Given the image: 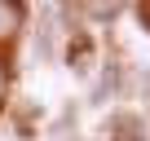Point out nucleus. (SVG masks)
Masks as SVG:
<instances>
[{"instance_id": "nucleus-1", "label": "nucleus", "mask_w": 150, "mask_h": 141, "mask_svg": "<svg viewBox=\"0 0 150 141\" xmlns=\"http://www.w3.org/2000/svg\"><path fill=\"white\" fill-rule=\"evenodd\" d=\"M35 53H40L44 62H53V53H57V44H53V27H40V31H35Z\"/></svg>"}, {"instance_id": "nucleus-2", "label": "nucleus", "mask_w": 150, "mask_h": 141, "mask_svg": "<svg viewBox=\"0 0 150 141\" xmlns=\"http://www.w3.org/2000/svg\"><path fill=\"white\" fill-rule=\"evenodd\" d=\"M18 31V9L13 5H0V40H9Z\"/></svg>"}, {"instance_id": "nucleus-3", "label": "nucleus", "mask_w": 150, "mask_h": 141, "mask_svg": "<svg viewBox=\"0 0 150 141\" xmlns=\"http://www.w3.org/2000/svg\"><path fill=\"white\" fill-rule=\"evenodd\" d=\"M88 57H93V53H88V44H80V53H71V66L80 70V75H88Z\"/></svg>"}, {"instance_id": "nucleus-4", "label": "nucleus", "mask_w": 150, "mask_h": 141, "mask_svg": "<svg viewBox=\"0 0 150 141\" xmlns=\"http://www.w3.org/2000/svg\"><path fill=\"white\" fill-rule=\"evenodd\" d=\"M88 13H93V18H102V22H106V18H115V5H93V9H88Z\"/></svg>"}, {"instance_id": "nucleus-5", "label": "nucleus", "mask_w": 150, "mask_h": 141, "mask_svg": "<svg viewBox=\"0 0 150 141\" xmlns=\"http://www.w3.org/2000/svg\"><path fill=\"white\" fill-rule=\"evenodd\" d=\"M0 97H5V66H0Z\"/></svg>"}, {"instance_id": "nucleus-6", "label": "nucleus", "mask_w": 150, "mask_h": 141, "mask_svg": "<svg viewBox=\"0 0 150 141\" xmlns=\"http://www.w3.org/2000/svg\"><path fill=\"white\" fill-rule=\"evenodd\" d=\"M66 141H75V137H66Z\"/></svg>"}]
</instances>
